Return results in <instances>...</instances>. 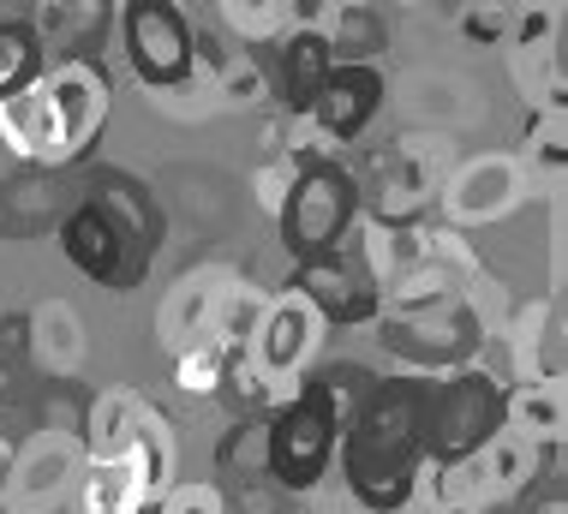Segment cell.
Returning <instances> with one entry per match:
<instances>
[{
  "label": "cell",
  "instance_id": "f546056e",
  "mask_svg": "<svg viewBox=\"0 0 568 514\" xmlns=\"http://www.w3.org/2000/svg\"><path fill=\"white\" fill-rule=\"evenodd\" d=\"M509 19L515 7H460V37L467 42H509Z\"/></svg>",
  "mask_w": 568,
  "mask_h": 514
},
{
  "label": "cell",
  "instance_id": "d6986e66",
  "mask_svg": "<svg viewBox=\"0 0 568 514\" xmlns=\"http://www.w3.org/2000/svg\"><path fill=\"white\" fill-rule=\"evenodd\" d=\"M138 413H144V395H132V389H120V383L97 389V395L84 401V425H79L84 461H120V455H132Z\"/></svg>",
  "mask_w": 568,
  "mask_h": 514
},
{
  "label": "cell",
  "instance_id": "2e32d148",
  "mask_svg": "<svg viewBox=\"0 0 568 514\" xmlns=\"http://www.w3.org/2000/svg\"><path fill=\"white\" fill-rule=\"evenodd\" d=\"M84 204H97V210L114 222V233L132 245L138 258L156 263L168 222H162L156 192H150V185L138 180V174H126V168H97V174H90V185H84Z\"/></svg>",
  "mask_w": 568,
  "mask_h": 514
},
{
  "label": "cell",
  "instance_id": "7402d4cb",
  "mask_svg": "<svg viewBox=\"0 0 568 514\" xmlns=\"http://www.w3.org/2000/svg\"><path fill=\"white\" fill-rule=\"evenodd\" d=\"M216 19L240 49H275L294 30V0H222Z\"/></svg>",
  "mask_w": 568,
  "mask_h": 514
},
{
  "label": "cell",
  "instance_id": "3957f363",
  "mask_svg": "<svg viewBox=\"0 0 568 514\" xmlns=\"http://www.w3.org/2000/svg\"><path fill=\"white\" fill-rule=\"evenodd\" d=\"M372 330L383 341V353L407 365V377H449V371L479 360V347L490 341L467 288H449L443 300H425V305L377 311Z\"/></svg>",
  "mask_w": 568,
  "mask_h": 514
},
{
  "label": "cell",
  "instance_id": "ac0fdd59",
  "mask_svg": "<svg viewBox=\"0 0 568 514\" xmlns=\"http://www.w3.org/2000/svg\"><path fill=\"white\" fill-rule=\"evenodd\" d=\"M24 353L49 383H79L84 365V323L67 300H37L24 311Z\"/></svg>",
  "mask_w": 568,
  "mask_h": 514
},
{
  "label": "cell",
  "instance_id": "836d02e7",
  "mask_svg": "<svg viewBox=\"0 0 568 514\" xmlns=\"http://www.w3.org/2000/svg\"><path fill=\"white\" fill-rule=\"evenodd\" d=\"M402 514H460V508H402Z\"/></svg>",
  "mask_w": 568,
  "mask_h": 514
},
{
  "label": "cell",
  "instance_id": "e0dca14e",
  "mask_svg": "<svg viewBox=\"0 0 568 514\" xmlns=\"http://www.w3.org/2000/svg\"><path fill=\"white\" fill-rule=\"evenodd\" d=\"M264 60H270V97L282 102L287 120H305L312 102H317V90H324L329 72H335L329 37L312 30V24H294L282 42H275V54H264Z\"/></svg>",
  "mask_w": 568,
  "mask_h": 514
},
{
  "label": "cell",
  "instance_id": "4fadbf2b",
  "mask_svg": "<svg viewBox=\"0 0 568 514\" xmlns=\"http://www.w3.org/2000/svg\"><path fill=\"white\" fill-rule=\"evenodd\" d=\"M287 293H300V300L312 305L317 318H324V330H365V323H377V311H383L377 288L365 282V270H359L347 252L294 263Z\"/></svg>",
  "mask_w": 568,
  "mask_h": 514
},
{
  "label": "cell",
  "instance_id": "ffe728a7",
  "mask_svg": "<svg viewBox=\"0 0 568 514\" xmlns=\"http://www.w3.org/2000/svg\"><path fill=\"white\" fill-rule=\"evenodd\" d=\"M67 508L72 514H150L162 503H150L138 455H120V461H84V478H79Z\"/></svg>",
  "mask_w": 568,
  "mask_h": 514
},
{
  "label": "cell",
  "instance_id": "7c38bea8",
  "mask_svg": "<svg viewBox=\"0 0 568 514\" xmlns=\"http://www.w3.org/2000/svg\"><path fill=\"white\" fill-rule=\"evenodd\" d=\"M527 185H532V168L520 155H473L455 174H443L437 210H449L455 222H503V215L527 204Z\"/></svg>",
  "mask_w": 568,
  "mask_h": 514
},
{
  "label": "cell",
  "instance_id": "603a6c76",
  "mask_svg": "<svg viewBox=\"0 0 568 514\" xmlns=\"http://www.w3.org/2000/svg\"><path fill=\"white\" fill-rule=\"evenodd\" d=\"M568 407H562V383H520L509 389V431L527 443H562Z\"/></svg>",
  "mask_w": 568,
  "mask_h": 514
},
{
  "label": "cell",
  "instance_id": "5b68a950",
  "mask_svg": "<svg viewBox=\"0 0 568 514\" xmlns=\"http://www.w3.org/2000/svg\"><path fill=\"white\" fill-rule=\"evenodd\" d=\"M264 449H270V485L282 496H305L324 485L335 449H342V413H335L329 389L312 377L294 383V395L264 419Z\"/></svg>",
  "mask_w": 568,
  "mask_h": 514
},
{
  "label": "cell",
  "instance_id": "44dd1931",
  "mask_svg": "<svg viewBox=\"0 0 568 514\" xmlns=\"http://www.w3.org/2000/svg\"><path fill=\"white\" fill-rule=\"evenodd\" d=\"M222 496H234L245 485H270V449H264V419H234L216 443V478Z\"/></svg>",
  "mask_w": 568,
  "mask_h": 514
},
{
  "label": "cell",
  "instance_id": "484cf974",
  "mask_svg": "<svg viewBox=\"0 0 568 514\" xmlns=\"http://www.w3.org/2000/svg\"><path fill=\"white\" fill-rule=\"evenodd\" d=\"M317 383L329 389L335 413H342V425H347V419L359 413L365 401H372V389H377L383 377H377L372 365H353V360H342V365H324V371H317Z\"/></svg>",
  "mask_w": 568,
  "mask_h": 514
},
{
  "label": "cell",
  "instance_id": "8992f818",
  "mask_svg": "<svg viewBox=\"0 0 568 514\" xmlns=\"http://www.w3.org/2000/svg\"><path fill=\"white\" fill-rule=\"evenodd\" d=\"M509 431V389L485 365H460L425 383V461H473L490 437Z\"/></svg>",
  "mask_w": 568,
  "mask_h": 514
},
{
  "label": "cell",
  "instance_id": "30bf717a",
  "mask_svg": "<svg viewBox=\"0 0 568 514\" xmlns=\"http://www.w3.org/2000/svg\"><path fill=\"white\" fill-rule=\"evenodd\" d=\"M437 192H443V155H432L419 138H402L377 162V185L365 198V210L383 228H425V215L437 210Z\"/></svg>",
  "mask_w": 568,
  "mask_h": 514
},
{
  "label": "cell",
  "instance_id": "1f68e13d",
  "mask_svg": "<svg viewBox=\"0 0 568 514\" xmlns=\"http://www.w3.org/2000/svg\"><path fill=\"white\" fill-rule=\"evenodd\" d=\"M287 185H294V168L275 155V162H264L252 174V198H257V210L264 215H282V204H287Z\"/></svg>",
  "mask_w": 568,
  "mask_h": 514
},
{
  "label": "cell",
  "instance_id": "4dcf8cb0",
  "mask_svg": "<svg viewBox=\"0 0 568 514\" xmlns=\"http://www.w3.org/2000/svg\"><path fill=\"white\" fill-rule=\"evenodd\" d=\"M156 514H227V496L210 485V478H204V485H174L162 496Z\"/></svg>",
  "mask_w": 568,
  "mask_h": 514
},
{
  "label": "cell",
  "instance_id": "9c48e42d",
  "mask_svg": "<svg viewBox=\"0 0 568 514\" xmlns=\"http://www.w3.org/2000/svg\"><path fill=\"white\" fill-rule=\"evenodd\" d=\"M317 347H324V318H317L312 305L300 300V293H270L264 305V323H257L252 347H245V360H252L264 377L282 389V395H294L300 377H312V360Z\"/></svg>",
  "mask_w": 568,
  "mask_h": 514
},
{
  "label": "cell",
  "instance_id": "f1b7e54d",
  "mask_svg": "<svg viewBox=\"0 0 568 514\" xmlns=\"http://www.w3.org/2000/svg\"><path fill=\"white\" fill-rule=\"evenodd\" d=\"M562 37V12L557 7H515L509 19V42L515 49H545V42Z\"/></svg>",
  "mask_w": 568,
  "mask_h": 514
},
{
  "label": "cell",
  "instance_id": "d4e9b609",
  "mask_svg": "<svg viewBox=\"0 0 568 514\" xmlns=\"http://www.w3.org/2000/svg\"><path fill=\"white\" fill-rule=\"evenodd\" d=\"M216 102L222 108H264L270 97V60L264 54H227V67L216 72Z\"/></svg>",
  "mask_w": 568,
  "mask_h": 514
},
{
  "label": "cell",
  "instance_id": "5bb4252c",
  "mask_svg": "<svg viewBox=\"0 0 568 514\" xmlns=\"http://www.w3.org/2000/svg\"><path fill=\"white\" fill-rule=\"evenodd\" d=\"M240 270H227V263H204V270L180 275L174 293L162 300L156 311V335L168 353H186V347H216V318H222V300L234 293Z\"/></svg>",
  "mask_w": 568,
  "mask_h": 514
},
{
  "label": "cell",
  "instance_id": "e575fe53",
  "mask_svg": "<svg viewBox=\"0 0 568 514\" xmlns=\"http://www.w3.org/2000/svg\"><path fill=\"white\" fill-rule=\"evenodd\" d=\"M150 514H156V508H150Z\"/></svg>",
  "mask_w": 568,
  "mask_h": 514
},
{
  "label": "cell",
  "instance_id": "cb8c5ba5",
  "mask_svg": "<svg viewBox=\"0 0 568 514\" xmlns=\"http://www.w3.org/2000/svg\"><path fill=\"white\" fill-rule=\"evenodd\" d=\"M42 72H49V54H42L30 19H0V102L24 97Z\"/></svg>",
  "mask_w": 568,
  "mask_h": 514
},
{
  "label": "cell",
  "instance_id": "4316f807",
  "mask_svg": "<svg viewBox=\"0 0 568 514\" xmlns=\"http://www.w3.org/2000/svg\"><path fill=\"white\" fill-rule=\"evenodd\" d=\"M222 371H227V353L222 347H186V353H174V389H186V395H216Z\"/></svg>",
  "mask_w": 568,
  "mask_h": 514
},
{
  "label": "cell",
  "instance_id": "83f0119b",
  "mask_svg": "<svg viewBox=\"0 0 568 514\" xmlns=\"http://www.w3.org/2000/svg\"><path fill=\"white\" fill-rule=\"evenodd\" d=\"M84 401H90V389H79V383H49V395H42V431H67V437H79Z\"/></svg>",
  "mask_w": 568,
  "mask_h": 514
},
{
  "label": "cell",
  "instance_id": "6da1fadb",
  "mask_svg": "<svg viewBox=\"0 0 568 514\" xmlns=\"http://www.w3.org/2000/svg\"><path fill=\"white\" fill-rule=\"evenodd\" d=\"M425 383L432 377H383L359 413L342 425V478L365 514L413 508V466L425 461Z\"/></svg>",
  "mask_w": 568,
  "mask_h": 514
},
{
  "label": "cell",
  "instance_id": "52a82bcc",
  "mask_svg": "<svg viewBox=\"0 0 568 514\" xmlns=\"http://www.w3.org/2000/svg\"><path fill=\"white\" fill-rule=\"evenodd\" d=\"M120 37H126V67L150 97H180L204 78L192 60V19L174 0H126Z\"/></svg>",
  "mask_w": 568,
  "mask_h": 514
},
{
  "label": "cell",
  "instance_id": "7a4b0ae2",
  "mask_svg": "<svg viewBox=\"0 0 568 514\" xmlns=\"http://www.w3.org/2000/svg\"><path fill=\"white\" fill-rule=\"evenodd\" d=\"M114 84L97 60H49L24 97L0 102V144L24 168H72L109 127Z\"/></svg>",
  "mask_w": 568,
  "mask_h": 514
},
{
  "label": "cell",
  "instance_id": "d6a6232c",
  "mask_svg": "<svg viewBox=\"0 0 568 514\" xmlns=\"http://www.w3.org/2000/svg\"><path fill=\"white\" fill-rule=\"evenodd\" d=\"M497 514H568V485H527L515 503H503Z\"/></svg>",
  "mask_w": 568,
  "mask_h": 514
},
{
  "label": "cell",
  "instance_id": "9a60e30c",
  "mask_svg": "<svg viewBox=\"0 0 568 514\" xmlns=\"http://www.w3.org/2000/svg\"><path fill=\"white\" fill-rule=\"evenodd\" d=\"M383 97H389V78H383L377 60H372V67H335L305 120H312V132L324 138V144L342 150V144H353V138L377 120Z\"/></svg>",
  "mask_w": 568,
  "mask_h": 514
},
{
  "label": "cell",
  "instance_id": "ba28073f",
  "mask_svg": "<svg viewBox=\"0 0 568 514\" xmlns=\"http://www.w3.org/2000/svg\"><path fill=\"white\" fill-rule=\"evenodd\" d=\"M84 478V443L67 431H37L12 449L0 478V514H54L72 503Z\"/></svg>",
  "mask_w": 568,
  "mask_h": 514
},
{
  "label": "cell",
  "instance_id": "277c9868",
  "mask_svg": "<svg viewBox=\"0 0 568 514\" xmlns=\"http://www.w3.org/2000/svg\"><path fill=\"white\" fill-rule=\"evenodd\" d=\"M359 215H365L359 174H353L342 155H317V162L294 168V185H287V204L275 215V228H282L287 258L305 263V258L342 252V240L359 228Z\"/></svg>",
  "mask_w": 568,
  "mask_h": 514
},
{
  "label": "cell",
  "instance_id": "8fae6325",
  "mask_svg": "<svg viewBox=\"0 0 568 514\" xmlns=\"http://www.w3.org/2000/svg\"><path fill=\"white\" fill-rule=\"evenodd\" d=\"M60 252H67V263L79 275H90V282L114 288V293H132L150 282V263L132 252L126 240L114 233V222L102 215L97 204H72L67 215H60Z\"/></svg>",
  "mask_w": 568,
  "mask_h": 514
}]
</instances>
